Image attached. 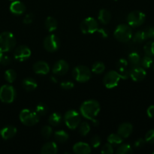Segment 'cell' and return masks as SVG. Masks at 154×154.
I'll return each instance as SVG.
<instances>
[{
    "instance_id": "cell-43",
    "label": "cell",
    "mask_w": 154,
    "mask_h": 154,
    "mask_svg": "<svg viewBox=\"0 0 154 154\" xmlns=\"http://www.w3.org/2000/svg\"><path fill=\"white\" fill-rule=\"evenodd\" d=\"M145 33L146 38L147 39H153L154 40V26L147 27L146 29L144 30Z\"/></svg>"
},
{
    "instance_id": "cell-51",
    "label": "cell",
    "mask_w": 154,
    "mask_h": 154,
    "mask_svg": "<svg viewBox=\"0 0 154 154\" xmlns=\"http://www.w3.org/2000/svg\"><path fill=\"white\" fill-rule=\"evenodd\" d=\"M114 1H117V0H114Z\"/></svg>"
},
{
    "instance_id": "cell-1",
    "label": "cell",
    "mask_w": 154,
    "mask_h": 154,
    "mask_svg": "<svg viewBox=\"0 0 154 154\" xmlns=\"http://www.w3.org/2000/svg\"><path fill=\"white\" fill-rule=\"evenodd\" d=\"M100 108L99 102L94 99H90L83 102L80 108V111L84 118L92 120L96 118L100 111Z\"/></svg>"
},
{
    "instance_id": "cell-35",
    "label": "cell",
    "mask_w": 154,
    "mask_h": 154,
    "mask_svg": "<svg viewBox=\"0 0 154 154\" xmlns=\"http://www.w3.org/2000/svg\"><path fill=\"white\" fill-rule=\"evenodd\" d=\"M48 106L45 103H42V102L39 103L35 108V112L39 116H45L48 113Z\"/></svg>"
},
{
    "instance_id": "cell-8",
    "label": "cell",
    "mask_w": 154,
    "mask_h": 154,
    "mask_svg": "<svg viewBox=\"0 0 154 154\" xmlns=\"http://www.w3.org/2000/svg\"><path fill=\"white\" fill-rule=\"evenodd\" d=\"M99 28V23L95 18L89 17L81 22L80 29L84 34H93Z\"/></svg>"
},
{
    "instance_id": "cell-39",
    "label": "cell",
    "mask_w": 154,
    "mask_h": 154,
    "mask_svg": "<svg viewBox=\"0 0 154 154\" xmlns=\"http://www.w3.org/2000/svg\"><path fill=\"white\" fill-rule=\"evenodd\" d=\"M101 141H102V139L99 135H94L90 139V144L93 148H98L100 146Z\"/></svg>"
},
{
    "instance_id": "cell-48",
    "label": "cell",
    "mask_w": 154,
    "mask_h": 154,
    "mask_svg": "<svg viewBox=\"0 0 154 154\" xmlns=\"http://www.w3.org/2000/svg\"><path fill=\"white\" fill-rule=\"evenodd\" d=\"M50 79H51V82L54 83V84H57V78L56 76H51V78H50Z\"/></svg>"
},
{
    "instance_id": "cell-2",
    "label": "cell",
    "mask_w": 154,
    "mask_h": 154,
    "mask_svg": "<svg viewBox=\"0 0 154 154\" xmlns=\"http://www.w3.org/2000/svg\"><path fill=\"white\" fill-rule=\"evenodd\" d=\"M16 38L11 32H3L0 34V51L7 53L16 46Z\"/></svg>"
},
{
    "instance_id": "cell-20",
    "label": "cell",
    "mask_w": 154,
    "mask_h": 154,
    "mask_svg": "<svg viewBox=\"0 0 154 154\" xmlns=\"http://www.w3.org/2000/svg\"><path fill=\"white\" fill-rule=\"evenodd\" d=\"M58 151L57 144L54 141H50L43 145L41 150L42 154H56Z\"/></svg>"
},
{
    "instance_id": "cell-5",
    "label": "cell",
    "mask_w": 154,
    "mask_h": 154,
    "mask_svg": "<svg viewBox=\"0 0 154 154\" xmlns=\"http://www.w3.org/2000/svg\"><path fill=\"white\" fill-rule=\"evenodd\" d=\"M74 79L80 83H85L91 78V71L85 66H78L72 70Z\"/></svg>"
},
{
    "instance_id": "cell-22",
    "label": "cell",
    "mask_w": 154,
    "mask_h": 154,
    "mask_svg": "<svg viewBox=\"0 0 154 154\" xmlns=\"http://www.w3.org/2000/svg\"><path fill=\"white\" fill-rule=\"evenodd\" d=\"M98 19L102 24H108L111 20V14L107 9H101L99 12Z\"/></svg>"
},
{
    "instance_id": "cell-19",
    "label": "cell",
    "mask_w": 154,
    "mask_h": 154,
    "mask_svg": "<svg viewBox=\"0 0 154 154\" xmlns=\"http://www.w3.org/2000/svg\"><path fill=\"white\" fill-rule=\"evenodd\" d=\"M10 11L13 14L21 15L25 12L26 6L25 5L20 1H14L10 5Z\"/></svg>"
},
{
    "instance_id": "cell-42",
    "label": "cell",
    "mask_w": 154,
    "mask_h": 154,
    "mask_svg": "<svg viewBox=\"0 0 154 154\" xmlns=\"http://www.w3.org/2000/svg\"><path fill=\"white\" fill-rule=\"evenodd\" d=\"M60 87H61V88L63 89V90H69L73 89L74 87H75V84H74V83L72 82V81H63V82L60 84Z\"/></svg>"
},
{
    "instance_id": "cell-26",
    "label": "cell",
    "mask_w": 154,
    "mask_h": 154,
    "mask_svg": "<svg viewBox=\"0 0 154 154\" xmlns=\"http://www.w3.org/2000/svg\"><path fill=\"white\" fill-rule=\"evenodd\" d=\"M62 119L63 117H62L61 114L57 112H54L50 115L49 118H48V123L51 126H57L61 123Z\"/></svg>"
},
{
    "instance_id": "cell-38",
    "label": "cell",
    "mask_w": 154,
    "mask_h": 154,
    "mask_svg": "<svg viewBox=\"0 0 154 154\" xmlns=\"http://www.w3.org/2000/svg\"><path fill=\"white\" fill-rule=\"evenodd\" d=\"M41 133H42V136L45 138L48 139V138H51V136L52 135L53 130L51 126H45L41 130Z\"/></svg>"
},
{
    "instance_id": "cell-9",
    "label": "cell",
    "mask_w": 154,
    "mask_h": 154,
    "mask_svg": "<svg viewBox=\"0 0 154 154\" xmlns=\"http://www.w3.org/2000/svg\"><path fill=\"white\" fill-rule=\"evenodd\" d=\"M146 19V16L140 11H133L127 16L128 25L131 27H138L142 25Z\"/></svg>"
},
{
    "instance_id": "cell-17",
    "label": "cell",
    "mask_w": 154,
    "mask_h": 154,
    "mask_svg": "<svg viewBox=\"0 0 154 154\" xmlns=\"http://www.w3.org/2000/svg\"><path fill=\"white\" fill-rule=\"evenodd\" d=\"M72 149L74 153L77 154H89L91 153V147L90 144L82 141L74 144Z\"/></svg>"
},
{
    "instance_id": "cell-41",
    "label": "cell",
    "mask_w": 154,
    "mask_h": 154,
    "mask_svg": "<svg viewBox=\"0 0 154 154\" xmlns=\"http://www.w3.org/2000/svg\"><path fill=\"white\" fill-rule=\"evenodd\" d=\"M101 153L102 154H112L114 153L113 146L110 143L108 142L102 147V150H101Z\"/></svg>"
},
{
    "instance_id": "cell-29",
    "label": "cell",
    "mask_w": 154,
    "mask_h": 154,
    "mask_svg": "<svg viewBox=\"0 0 154 154\" xmlns=\"http://www.w3.org/2000/svg\"><path fill=\"white\" fill-rule=\"evenodd\" d=\"M4 77L7 82L11 84V83L14 82V81L16 80L17 72L14 70H13V69H8L5 72Z\"/></svg>"
},
{
    "instance_id": "cell-36",
    "label": "cell",
    "mask_w": 154,
    "mask_h": 154,
    "mask_svg": "<svg viewBox=\"0 0 154 154\" xmlns=\"http://www.w3.org/2000/svg\"><path fill=\"white\" fill-rule=\"evenodd\" d=\"M128 60H126L124 58H121L117 61V72H120V71H123L127 69L128 68Z\"/></svg>"
},
{
    "instance_id": "cell-47",
    "label": "cell",
    "mask_w": 154,
    "mask_h": 154,
    "mask_svg": "<svg viewBox=\"0 0 154 154\" xmlns=\"http://www.w3.org/2000/svg\"><path fill=\"white\" fill-rule=\"evenodd\" d=\"M147 114L150 118H153L154 117V105H150L147 110Z\"/></svg>"
},
{
    "instance_id": "cell-30",
    "label": "cell",
    "mask_w": 154,
    "mask_h": 154,
    "mask_svg": "<svg viewBox=\"0 0 154 154\" xmlns=\"http://www.w3.org/2000/svg\"><path fill=\"white\" fill-rule=\"evenodd\" d=\"M132 38L135 43L138 44L142 43L143 42H144L147 39L144 30H141V31H138L137 32H135V34L132 35Z\"/></svg>"
},
{
    "instance_id": "cell-15",
    "label": "cell",
    "mask_w": 154,
    "mask_h": 154,
    "mask_svg": "<svg viewBox=\"0 0 154 154\" xmlns=\"http://www.w3.org/2000/svg\"><path fill=\"white\" fill-rule=\"evenodd\" d=\"M33 71L38 75H47L50 72V66L45 61H38L32 66Z\"/></svg>"
},
{
    "instance_id": "cell-50",
    "label": "cell",
    "mask_w": 154,
    "mask_h": 154,
    "mask_svg": "<svg viewBox=\"0 0 154 154\" xmlns=\"http://www.w3.org/2000/svg\"><path fill=\"white\" fill-rule=\"evenodd\" d=\"M153 154H154V151H153Z\"/></svg>"
},
{
    "instance_id": "cell-16",
    "label": "cell",
    "mask_w": 154,
    "mask_h": 154,
    "mask_svg": "<svg viewBox=\"0 0 154 154\" xmlns=\"http://www.w3.org/2000/svg\"><path fill=\"white\" fill-rule=\"evenodd\" d=\"M17 132V129L14 126H7L0 130V135L4 140H9L14 138Z\"/></svg>"
},
{
    "instance_id": "cell-37",
    "label": "cell",
    "mask_w": 154,
    "mask_h": 154,
    "mask_svg": "<svg viewBox=\"0 0 154 154\" xmlns=\"http://www.w3.org/2000/svg\"><path fill=\"white\" fill-rule=\"evenodd\" d=\"M11 63V59L5 52L0 51V64L2 66H8Z\"/></svg>"
},
{
    "instance_id": "cell-18",
    "label": "cell",
    "mask_w": 154,
    "mask_h": 154,
    "mask_svg": "<svg viewBox=\"0 0 154 154\" xmlns=\"http://www.w3.org/2000/svg\"><path fill=\"white\" fill-rule=\"evenodd\" d=\"M133 131V126L129 123H123L119 126L117 133L123 138H129L132 133Z\"/></svg>"
},
{
    "instance_id": "cell-31",
    "label": "cell",
    "mask_w": 154,
    "mask_h": 154,
    "mask_svg": "<svg viewBox=\"0 0 154 154\" xmlns=\"http://www.w3.org/2000/svg\"><path fill=\"white\" fill-rule=\"evenodd\" d=\"M133 152L132 147L128 144H121L118 148L117 149L116 153L117 154H129Z\"/></svg>"
},
{
    "instance_id": "cell-34",
    "label": "cell",
    "mask_w": 154,
    "mask_h": 154,
    "mask_svg": "<svg viewBox=\"0 0 154 154\" xmlns=\"http://www.w3.org/2000/svg\"><path fill=\"white\" fill-rule=\"evenodd\" d=\"M144 51L146 55L154 57V41L149 42L144 45Z\"/></svg>"
},
{
    "instance_id": "cell-10",
    "label": "cell",
    "mask_w": 154,
    "mask_h": 154,
    "mask_svg": "<svg viewBox=\"0 0 154 154\" xmlns=\"http://www.w3.org/2000/svg\"><path fill=\"white\" fill-rule=\"evenodd\" d=\"M43 45L45 49L50 53L56 52L60 48V41L57 35L51 34L44 39Z\"/></svg>"
},
{
    "instance_id": "cell-33",
    "label": "cell",
    "mask_w": 154,
    "mask_h": 154,
    "mask_svg": "<svg viewBox=\"0 0 154 154\" xmlns=\"http://www.w3.org/2000/svg\"><path fill=\"white\" fill-rule=\"evenodd\" d=\"M79 133L83 136H86L90 131V126L87 122H83L79 124Z\"/></svg>"
},
{
    "instance_id": "cell-44",
    "label": "cell",
    "mask_w": 154,
    "mask_h": 154,
    "mask_svg": "<svg viewBox=\"0 0 154 154\" xmlns=\"http://www.w3.org/2000/svg\"><path fill=\"white\" fill-rule=\"evenodd\" d=\"M34 20V14L32 13H29L25 15L23 18V23L30 24Z\"/></svg>"
},
{
    "instance_id": "cell-3",
    "label": "cell",
    "mask_w": 154,
    "mask_h": 154,
    "mask_svg": "<svg viewBox=\"0 0 154 154\" xmlns=\"http://www.w3.org/2000/svg\"><path fill=\"white\" fill-rule=\"evenodd\" d=\"M114 38L120 42H128L132 38V28L128 24H120L115 29L114 32Z\"/></svg>"
},
{
    "instance_id": "cell-12",
    "label": "cell",
    "mask_w": 154,
    "mask_h": 154,
    "mask_svg": "<svg viewBox=\"0 0 154 154\" xmlns=\"http://www.w3.org/2000/svg\"><path fill=\"white\" fill-rule=\"evenodd\" d=\"M31 50L26 45H20L14 51V57L19 62H24L31 57Z\"/></svg>"
},
{
    "instance_id": "cell-28",
    "label": "cell",
    "mask_w": 154,
    "mask_h": 154,
    "mask_svg": "<svg viewBox=\"0 0 154 154\" xmlns=\"http://www.w3.org/2000/svg\"><path fill=\"white\" fill-rule=\"evenodd\" d=\"M105 66L102 62H96L92 66V72L96 75H99L105 72Z\"/></svg>"
},
{
    "instance_id": "cell-21",
    "label": "cell",
    "mask_w": 154,
    "mask_h": 154,
    "mask_svg": "<svg viewBox=\"0 0 154 154\" xmlns=\"http://www.w3.org/2000/svg\"><path fill=\"white\" fill-rule=\"evenodd\" d=\"M22 86L26 91H33L38 87L37 82L35 79L32 78H26L22 81Z\"/></svg>"
},
{
    "instance_id": "cell-25",
    "label": "cell",
    "mask_w": 154,
    "mask_h": 154,
    "mask_svg": "<svg viewBox=\"0 0 154 154\" xmlns=\"http://www.w3.org/2000/svg\"><path fill=\"white\" fill-rule=\"evenodd\" d=\"M54 138L57 142L60 143V144H63V143L66 142L69 139V135L67 132L64 130H58L55 132L54 133Z\"/></svg>"
},
{
    "instance_id": "cell-23",
    "label": "cell",
    "mask_w": 154,
    "mask_h": 154,
    "mask_svg": "<svg viewBox=\"0 0 154 154\" xmlns=\"http://www.w3.org/2000/svg\"><path fill=\"white\" fill-rule=\"evenodd\" d=\"M45 28H46V29L48 32H52L55 31L57 29V26H58V23H57V20L54 17H48L45 20Z\"/></svg>"
},
{
    "instance_id": "cell-27",
    "label": "cell",
    "mask_w": 154,
    "mask_h": 154,
    "mask_svg": "<svg viewBox=\"0 0 154 154\" xmlns=\"http://www.w3.org/2000/svg\"><path fill=\"white\" fill-rule=\"evenodd\" d=\"M123 139L124 138H122L118 133H112L108 135V138H107V141L111 145H118V144H122V142L123 141Z\"/></svg>"
},
{
    "instance_id": "cell-40",
    "label": "cell",
    "mask_w": 154,
    "mask_h": 154,
    "mask_svg": "<svg viewBox=\"0 0 154 154\" xmlns=\"http://www.w3.org/2000/svg\"><path fill=\"white\" fill-rule=\"evenodd\" d=\"M144 139H145L146 142L154 144V129H150L146 133Z\"/></svg>"
},
{
    "instance_id": "cell-46",
    "label": "cell",
    "mask_w": 154,
    "mask_h": 154,
    "mask_svg": "<svg viewBox=\"0 0 154 154\" xmlns=\"http://www.w3.org/2000/svg\"><path fill=\"white\" fill-rule=\"evenodd\" d=\"M96 32H97L99 33V34L100 35L102 38H108V32L106 29L103 28V27H102V28H99Z\"/></svg>"
},
{
    "instance_id": "cell-6",
    "label": "cell",
    "mask_w": 154,
    "mask_h": 154,
    "mask_svg": "<svg viewBox=\"0 0 154 154\" xmlns=\"http://www.w3.org/2000/svg\"><path fill=\"white\" fill-rule=\"evenodd\" d=\"M64 120L69 129H75L81 123V114L75 110H69L65 114Z\"/></svg>"
},
{
    "instance_id": "cell-32",
    "label": "cell",
    "mask_w": 154,
    "mask_h": 154,
    "mask_svg": "<svg viewBox=\"0 0 154 154\" xmlns=\"http://www.w3.org/2000/svg\"><path fill=\"white\" fill-rule=\"evenodd\" d=\"M153 63V57L146 55L144 56L142 59H141V65L144 69H149V68L151 67Z\"/></svg>"
},
{
    "instance_id": "cell-7",
    "label": "cell",
    "mask_w": 154,
    "mask_h": 154,
    "mask_svg": "<svg viewBox=\"0 0 154 154\" xmlns=\"http://www.w3.org/2000/svg\"><path fill=\"white\" fill-rule=\"evenodd\" d=\"M16 96V90L11 85L5 84L0 87V100L4 103L10 104L13 102Z\"/></svg>"
},
{
    "instance_id": "cell-24",
    "label": "cell",
    "mask_w": 154,
    "mask_h": 154,
    "mask_svg": "<svg viewBox=\"0 0 154 154\" xmlns=\"http://www.w3.org/2000/svg\"><path fill=\"white\" fill-rule=\"evenodd\" d=\"M128 63L132 66V67H136L141 65V57L137 52H132L128 57Z\"/></svg>"
},
{
    "instance_id": "cell-14",
    "label": "cell",
    "mask_w": 154,
    "mask_h": 154,
    "mask_svg": "<svg viewBox=\"0 0 154 154\" xmlns=\"http://www.w3.org/2000/svg\"><path fill=\"white\" fill-rule=\"evenodd\" d=\"M146 76H147V72H146L145 69L140 66L132 68V69L130 70L129 77L134 81L139 82V81H143L146 78Z\"/></svg>"
},
{
    "instance_id": "cell-11",
    "label": "cell",
    "mask_w": 154,
    "mask_h": 154,
    "mask_svg": "<svg viewBox=\"0 0 154 154\" xmlns=\"http://www.w3.org/2000/svg\"><path fill=\"white\" fill-rule=\"evenodd\" d=\"M121 79L117 71H109L103 78V84L108 89H112L117 87Z\"/></svg>"
},
{
    "instance_id": "cell-4",
    "label": "cell",
    "mask_w": 154,
    "mask_h": 154,
    "mask_svg": "<svg viewBox=\"0 0 154 154\" xmlns=\"http://www.w3.org/2000/svg\"><path fill=\"white\" fill-rule=\"evenodd\" d=\"M20 120L23 125L27 126H32L37 124L40 120V116L30 109H23L20 113Z\"/></svg>"
},
{
    "instance_id": "cell-45",
    "label": "cell",
    "mask_w": 154,
    "mask_h": 154,
    "mask_svg": "<svg viewBox=\"0 0 154 154\" xmlns=\"http://www.w3.org/2000/svg\"><path fill=\"white\" fill-rule=\"evenodd\" d=\"M145 143H146L145 139H144V138H138L137 141H135V144H134V146H135V148L140 149L141 148V147H144Z\"/></svg>"
},
{
    "instance_id": "cell-13",
    "label": "cell",
    "mask_w": 154,
    "mask_h": 154,
    "mask_svg": "<svg viewBox=\"0 0 154 154\" xmlns=\"http://www.w3.org/2000/svg\"><path fill=\"white\" fill-rule=\"evenodd\" d=\"M69 70V65L66 61L63 60H60L57 61L54 65L52 69L53 73L55 75L61 76V75H66Z\"/></svg>"
},
{
    "instance_id": "cell-49",
    "label": "cell",
    "mask_w": 154,
    "mask_h": 154,
    "mask_svg": "<svg viewBox=\"0 0 154 154\" xmlns=\"http://www.w3.org/2000/svg\"><path fill=\"white\" fill-rule=\"evenodd\" d=\"M11 1H15V0H11Z\"/></svg>"
},
{
    "instance_id": "cell-52",
    "label": "cell",
    "mask_w": 154,
    "mask_h": 154,
    "mask_svg": "<svg viewBox=\"0 0 154 154\" xmlns=\"http://www.w3.org/2000/svg\"><path fill=\"white\" fill-rule=\"evenodd\" d=\"M153 68H154V65H153Z\"/></svg>"
}]
</instances>
